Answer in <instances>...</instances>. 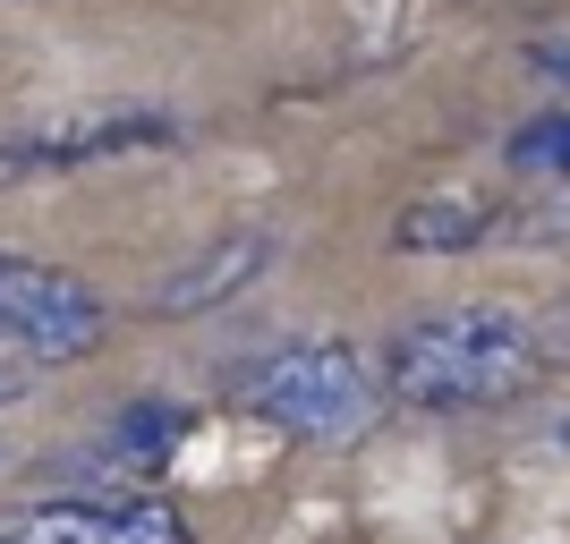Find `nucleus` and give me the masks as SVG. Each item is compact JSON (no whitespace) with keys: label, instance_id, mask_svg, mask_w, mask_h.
Here are the masks:
<instances>
[{"label":"nucleus","instance_id":"nucleus-4","mask_svg":"<svg viewBox=\"0 0 570 544\" xmlns=\"http://www.w3.org/2000/svg\"><path fill=\"white\" fill-rule=\"evenodd\" d=\"M0 544H196V536L170 502L128 494V502H26L0 520Z\"/></svg>","mask_w":570,"mask_h":544},{"label":"nucleus","instance_id":"nucleus-6","mask_svg":"<svg viewBox=\"0 0 570 544\" xmlns=\"http://www.w3.org/2000/svg\"><path fill=\"white\" fill-rule=\"evenodd\" d=\"M273 256H282V238H273V230H230V238H214L196 264H179V273L154 289V315H214V307H230V298L256 281Z\"/></svg>","mask_w":570,"mask_h":544},{"label":"nucleus","instance_id":"nucleus-3","mask_svg":"<svg viewBox=\"0 0 570 544\" xmlns=\"http://www.w3.org/2000/svg\"><path fill=\"white\" fill-rule=\"evenodd\" d=\"M102 332H111V307L95 289L60 273V264L35 256H0V340L26 357H95Z\"/></svg>","mask_w":570,"mask_h":544},{"label":"nucleus","instance_id":"nucleus-8","mask_svg":"<svg viewBox=\"0 0 570 544\" xmlns=\"http://www.w3.org/2000/svg\"><path fill=\"white\" fill-rule=\"evenodd\" d=\"M511 154H520V170H537V162H562V111H546V119H537V128H528V137L520 145H511Z\"/></svg>","mask_w":570,"mask_h":544},{"label":"nucleus","instance_id":"nucleus-5","mask_svg":"<svg viewBox=\"0 0 570 544\" xmlns=\"http://www.w3.org/2000/svg\"><path fill=\"white\" fill-rule=\"evenodd\" d=\"M179 119L163 111H102L77 119V128H26V137L0 145V179H51V170H86L102 154H137V145H170Z\"/></svg>","mask_w":570,"mask_h":544},{"label":"nucleus","instance_id":"nucleus-1","mask_svg":"<svg viewBox=\"0 0 570 544\" xmlns=\"http://www.w3.org/2000/svg\"><path fill=\"white\" fill-rule=\"evenodd\" d=\"M537 375H546V332L520 307L426 315V324L392 332V349H383V383L409 408H443V417L520 400V392H537Z\"/></svg>","mask_w":570,"mask_h":544},{"label":"nucleus","instance_id":"nucleus-2","mask_svg":"<svg viewBox=\"0 0 570 544\" xmlns=\"http://www.w3.org/2000/svg\"><path fill=\"white\" fill-rule=\"evenodd\" d=\"M238 408L264 417L273 434H289V443L341 451L383 417V392L350 340H289V349H273L256 375L238 383Z\"/></svg>","mask_w":570,"mask_h":544},{"label":"nucleus","instance_id":"nucleus-7","mask_svg":"<svg viewBox=\"0 0 570 544\" xmlns=\"http://www.w3.org/2000/svg\"><path fill=\"white\" fill-rule=\"evenodd\" d=\"M485 205H469V196H426V205H409L401 221H392V247H409V256H460V247H476L485 238Z\"/></svg>","mask_w":570,"mask_h":544}]
</instances>
